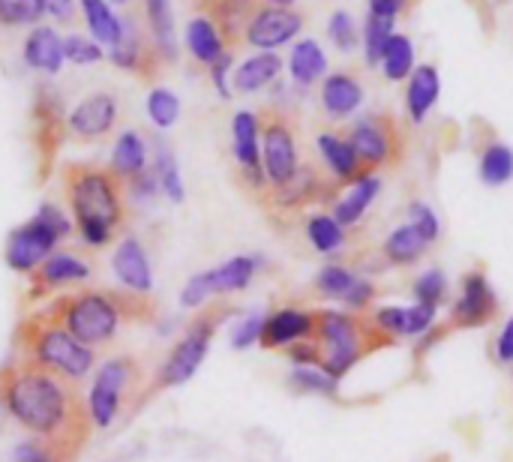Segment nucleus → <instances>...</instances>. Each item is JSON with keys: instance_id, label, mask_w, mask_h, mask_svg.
<instances>
[{"instance_id": "obj_1", "label": "nucleus", "mask_w": 513, "mask_h": 462, "mask_svg": "<svg viewBox=\"0 0 513 462\" xmlns=\"http://www.w3.org/2000/svg\"><path fill=\"white\" fill-rule=\"evenodd\" d=\"M0 405L36 441L57 447L72 462L93 432L87 399H81L75 381L24 357L0 369Z\"/></svg>"}, {"instance_id": "obj_2", "label": "nucleus", "mask_w": 513, "mask_h": 462, "mask_svg": "<svg viewBox=\"0 0 513 462\" xmlns=\"http://www.w3.org/2000/svg\"><path fill=\"white\" fill-rule=\"evenodd\" d=\"M66 333L87 348H105L117 339L123 321L153 318V303L144 294H120L108 288H78L42 309Z\"/></svg>"}, {"instance_id": "obj_3", "label": "nucleus", "mask_w": 513, "mask_h": 462, "mask_svg": "<svg viewBox=\"0 0 513 462\" xmlns=\"http://www.w3.org/2000/svg\"><path fill=\"white\" fill-rule=\"evenodd\" d=\"M66 195L81 240L96 249L111 243L123 222V201L114 177L99 168H75L69 174Z\"/></svg>"}, {"instance_id": "obj_4", "label": "nucleus", "mask_w": 513, "mask_h": 462, "mask_svg": "<svg viewBox=\"0 0 513 462\" xmlns=\"http://www.w3.org/2000/svg\"><path fill=\"white\" fill-rule=\"evenodd\" d=\"M18 348H21L24 360L36 363V366H42L48 372H57V375H63V378H69L75 384L84 375H90V369L96 363L93 348L81 345L72 333H66L45 312H36V315L21 321Z\"/></svg>"}, {"instance_id": "obj_5", "label": "nucleus", "mask_w": 513, "mask_h": 462, "mask_svg": "<svg viewBox=\"0 0 513 462\" xmlns=\"http://www.w3.org/2000/svg\"><path fill=\"white\" fill-rule=\"evenodd\" d=\"M72 231V219L54 207V204H39L36 216L24 225H18L9 237H6V249L3 258L15 273H27L33 276V270L54 252V246Z\"/></svg>"}, {"instance_id": "obj_6", "label": "nucleus", "mask_w": 513, "mask_h": 462, "mask_svg": "<svg viewBox=\"0 0 513 462\" xmlns=\"http://www.w3.org/2000/svg\"><path fill=\"white\" fill-rule=\"evenodd\" d=\"M144 387V369L135 357L120 354L105 360L96 369V381L90 387V399H87V411L96 429H108L117 414L126 408V402L132 396H138V390Z\"/></svg>"}, {"instance_id": "obj_7", "label": "nucleus", "mask_w": 513, "mask_h": 462, "mask_svg": "<svg viewBox=\"0 0 513 462\" xmlns=\"http://www.w3.org/2000/svg\"><path fill=\"white\" fill-rule=\"evenodd\" d=\"M228 315H231L228 306H210V309L198 312L192 318V324L186 327V333L171 348V354L165 357V363L159 366V372L153 378V390H165V387L186 384L198 372V366L204 363V357L210 351V339H213L219 321H225Z\"/></svg>"}, {"instance_id": "obj_8", "label": "nucleus", "mask_w": 513, "mask_h": 462, "mask_svg": "<svg viewBox=\"0 0 513 462\" xmlns=\"http://www.w3.org/2000/svg\"><path fill=\"white\" fill-rule=\"evenodd\" d=\"M315 342L321 348V366L339 381L366 351V330L345 309L315 312Z\"/></svg>"}, {"instance_id": "obj_9", "label": "nucleus", "mask_w": 513, "mask_h": 462, "mask_svg": "<svg viewBox=\"0 0 513 462\" xmlns=\"http://www.w3.org/2000/svg\"><path fill=\"white\" fill-rule=\"evenodd\" d=\"M495 309H498V297H495V288L486 279V273L468 270L459 279V291L450 303V324L465 327V330H477V327H486L492 321Z\"/></svg>"}, {"instance_id": "obj_10", "label": "nucleus", "mask_w": 513, "mask_h": 462, "mask_svg": "<svg viewBox=\"0 0 513 462\" xmlns=\"http://www.w3.org/2000/svg\"><path fill=\"white\" fill-rule=\"evenodd\" d=\"M438 324V309L426 303H384L372 312V333L390 339H423Z\"/></svg>"}, {"instance_id": "obj_11", "label": "nucleus", "mask_w": 513, "mask_h": 462, "mask_svg": "<svg viewBox=\"0 0 513 462\" xmlns=\"http://www.w3.org/2000/svg\"><path fill=\"white\" fill-rule=\"evenodd\" d=\"M261 171L264 177L282 189L288 186L297 171H300V162H297V144H294V135L285 123L273 120L264 126L261 132Z\"/></svg>"}, {"instance_id": "obj_12", "label": "nucleus", "mask_w": 513, "mask_h": 462, "mask_svg": "<svg viewBox=\"0 0 513 462\" xmlns=\"http://www.w3.org/2000/svg\"><path fill=\"white\" fill-rule=\"evenodd\" d=\"M303 339H315V312L300 306H282L270 315H264L261 339L264 348H291Z\"/></svg>"}, {"instance_id": "obj_13", "label": "nucleus", "mask_w": 513, "mask_h": 462, "mask_svg": "<svg viewBox=\"0 0 513 462\" xmlns=\"http://www.w3.org/2000/svg\"><path fill=\"white\" fill-rule=\"evenodd\" d=\"M300 15L285 9V6H267L261 12H255V18L246 27V39L249 45L261 48V51H273L285 42H291L300 33Z\"/></svg>"}, {"instance_id": "obj_14", "label": "nucleus", "mask_w": 513, "mask_h": 462, "mask_svg": "<svg viewBox=\"0 0 513 462\" xmlns=\"http://www.w3.org/2000/svg\"><path fill=\"white\" fill-rule=\"evenodd\" d=\"M231 150H234L237 165L252 180V186H261L264 183V171H261V126H258V117L252 111H237L231 117Z\"/></svg>"}, {"instance_id": "obj_15", "label": "nucleus", "mask_w": 513, "mask_h": 462, "mask_svg": "<svg viewBox=\"0 0 513 462\" xmlns=\"http://www.w3.org/2000/svg\"><path fill=\"white\" fill-rule=\"evenodd\" d=\"M111 267L117 273V279L132 291V294H147L153 288V270H150V258L144 252V246L135 237H123L111 255Z\"/></svg>"}, {"instance_id": "obj_16", "label": "nucleus", "mask_w": 513, "mask_h": 462, "mask_svg": "<svg viewBox=\"0 0 513 462\" xmlns=\"http://www.w3.org/2000/svg\"><path fill=\"white\" fill-rule=\"evenodd\" d=\"M381 195V177L378 174H357L348 189L336 198L333 204V219L342 225V228H354L366 213L369 207L375 204V198Z\"/></svg>"}, {"instance_id": "obj_17", "label": "nucleus", "mask_w": 513, "mask_h": 462, "mask_svg": "<svg viewBox=\"0 0 513 462\" xmlns=\"http://www.w3.org/2000/svg\"><path fill=\"white\" fill-rule=\"evenodd\" d=\"M117 120V102L108 93H90L69 111V129L81 138L105 135Z\"/></svg>"}, {"instance_id": "obj_18", "label": "nucleus", "mask_w": 513, "mask_h": 462, "mask_svg": "<svg viewBox=\"0 0 513 462\" xmlns=\"http://www.w3.org/2000/svg\"><path fill=\"white\" fill-rule=\"evenodd\" d=\"M438 96H441L438 69L429 66V63L414 66V72L408 75V87H405V111H408V120L420 126L429 117V111L435 108Z\"/></svg>"}, {"instance_id": "obj_19", "label": "nucleus", "mask_w": 513, "mask_h": 462, "mask_svg": "<svg viewBox=\"0 0 513 462\" xmlns=\"http://www.w3.org/2000/svg\"><path fill=\"white\" fill-rule=\"evenodd\" d=\"M321 105L324 111L333 117V120H342V117H351L360 105H363V87L354 75L348 72H333V75H324V84H321Z\"/></svg>"}, {"instance_id": "obj_20", "label": "nucleus", "mask_w": 513, "mask_h": 462, "mask_svg": "<svg viewBox=\"0 0 513 462\" xmlns=\"http://www.w3.org/2000/svg\"><path fill=\"white\" fill-rule=\"evenodd\" d=\"M348 144L354 147L357 159L366 162V165H381L390 159V150H393V141H390V132L381 120L375 117H363L351 126V135H348Z\"/></svg>"}, {"instance_id": "obj_21", "label": "nucleus", "mask_w": 513, "mask_h": 462, "mask_svg": "<svg viewBox=\"0 0 513 462\" xmlns=\"http://www.w3.org/2000/svg\"><path fill=\"white\" fill-rule=\"evenodd\" d=\"M87 276H90V267L78 255H72V252H51L33 270V285H36V291H51V288H60V285L81 282Z\"/></svg>"}, {"instance_id": "obj_22", "label": "nucleus", "mask_w": 513, "mask_h": 462, "mask_svg": "<svg viewBox=\"0 0 513 462\" xmlns=\"http://www.w3.org/2000/svg\"><path fill=\"white\" fill-rule=\"evenodd\" d=\"M264 267L261 255H234L228 261H222L219 267H210V294H231V291H243L252 285L255 273Z\"/></svg>"}, {"instance_id": "obj_23", "label": "nucleus", "mask_w": 513, "mask_h": 462, "mask_svg": "<svg viewBox=\"0 0 513 462\" xmlns=\"http://www.w3.org/2000/svg\"><path fill=\"white\" fill-rule=\"evenodd\" d=\"M24 60L39 72H48V75L60 72L66 57H63V39L57 36V30L36 27L24 42Z\"/></svg>"}, {"instance_id": "obj_24", "label": "nucleus", "mask_w": 513, "mask_h": 462, "mask_svg": "<svg viewBox=\"0 0 513 462\" xmlns=\"http://www.w3.org/2000/svg\"><path fill=\"white\" fill-rule=\"evenodd\" d=\"M315 147L336 180H354L360 174V159H357L354 147L348 144V138H342L336 132H318Z\"/></svg>"}, {"instance_id": "obj_25", "label": "nucleus", "mask_w": 513, "mask_h": 462, "mask_svg": "<svg viewBox=\"0 0 513 462\" xmlns=\"http://www.w3.org/2000/svg\"><path fill=\"white\" fill-rule=\"evenodd\" d=\"M381 252H384V258H387L390 264L408 267V264H417V261L429 252V243H426L408 222H402V225H396V228L387 231V237H384V243H381Z\"/></svg>"}, {"instance_id": "obj_26", "label": "nucleus", "mask_w": 513, "mask_h": 462, "mask_svg": "<svg viewBox=\"0 0 513 462\" xmlns=\"http://www.w3.org/2000/svg\"><path fill=\"white\" fill-rule=\"evenodd\" d=\"M288 72H291V81L300 84V87H309L318 78H324V72H327V54H324V48L315 39H300L291 48Z\"/></svg>"}, {"instance_id": "obj_27", "label": "nucleus", "mask_w": 513, "mask_h": 462, "mask_svg": "<svg viewBox=\"0 0 513 462\" xmlns=\"http://www.w3.org/2000/svg\"><path fill=\"white\" fill-rule=\"evenodd\" d=\"M282 72V60L273 51H258L252 57H246L237 69H234V87L240 93H252L267 87L276 75Z\"/></svg>"}, {"instance_id": "obj_28", "label": "nucleus", "mask_w": 513, "mask_h": 462, "mask_svg": "<svg viewBox=\"0 0 513 462\" xmlns=\"http://www.w3.org/2000/svg\"><path fill=\"white\" fill-rule=\"evenodd\" d=\"M111 168H114V174H120L126 180L144 174V168H147V147H144L138 132H132V129L120 132V138L114 141V150H111Z\"/></svg>"}, {"instance_id": "obj_29", "label": "nucleus", "mask_w": 513, "mask_h": 462, "mask_svg": "<svg viewBox=\"0 0 513 462\" xmlns=\"http://www.w3.org/2000/svg\"><path fill=\"white\" fill-rule=\"evenodd\" d=\"M306 240L318 255H336L345 249L348 234L345 228L333 219V213H312L306 219Z\"/></svg>"}, {"instance_id": "obj_30", "label": "nucleus", "mask_w": 513, "mask_h": 462, "mask_svg": "<svg viewBox=\"0 0 513 462\" xmlns=\"http://www.w3.org/2000/svg\"><path fill=\"white\" fill-rule=\"evenodd\" d=\"M477 174L486 186H504L513 180V147L504 141H489L477 159Z\"/></svg>"}, {"instance_id": "obj_31", "label": "nucleus", "mask_w": 513, "mask_h": 462, "mask_svg": "<svg viewBox=\"0 0 513 462\" xmlns=\"http://www.w3.org/2000/svg\"><path fill=\"white\" fill-rule=\"evenodd\" d=\"M186 48H189V54H192L195 60L207 63V66L216 63V60L225 54L222 36H219V30L213 27L210 18H192V21L186 24Z\"/></svg>"}, {"instance_id": "obj_32", "label": "nucleus", "mask_w": 513, "mask_h": 462, "mask_svg": "<svg viewBox=\"0 0 513 462\" xmlns=\"http://www.w3.org/2000/svg\"><path fill=\"white\" fill-rule=\"evenodd\" d=\"M357 282H360V273L351 270V267H345V264H324L315 273V279H312L315 291L324 300H336V303H345Z\"/></svg>"}, {"instance_id": "obj_33", "label": "nucleus", "mask_w": 513, "mask_h": 462, "mask_svg": "<svg viewBox=\"0 0 513 462\" xmlns=\"http://www.w3.org/2000/svg\"><path fill=\"white\" fill-rule=\"evenodd\" d=\"M381 72L387 81H402L414 72V42L405 33H393L384 54H381Z\"/></svg>"}, {"instance_id": "obj_34", "label": "nucleus", "mask_w": 513, "mask_h": 462, "mask_svg": "<svg viewBox=\"0 0 513 462\" xmlns=\"http://www.w3.org/2000/svg\"><path fill=\"white\" fill-rule=\"evenodd\" d=\"M447 291H450V282H447V273L441 267H423L411 279V300L414 303H426V306L441 309V303L447 300Z\"/></svg>"}, {"instance_id": "obj_35", "label": "nucleus", "mask_w": 513, "mask_h": 462, "mask_svg": "<svg viewBox=\"0 0 513 462\" xmlns=\"http://www.w3.org/2000/svg\"><path fill=\"white\" fill-rule=\"evenodd\" d=\"M81 9H84L87 27L93 33V42L114 45L120 36V18L108 9V3L105 0H81Z\"/></svg>"}, {"instance_id": "obj_36", "label": "nucleus", "mask_w": 513, "mask_h": 462, "mask_svg": "<svg viewBox=\"0 0 513 462\" xmlns=\"http://www.w3.org/2000/svg\"><path fill=\"white\" fill-rule=\"evenodd\" d=\"M156 183L162 189V195L174 204H180L186 198V189H183V177H180V168H177V159L171 153V147L165 141H156Z\"/></svg>"}, {"instance_id": "obj_37", "label": "nucleus", "mask_w": 513, "mask_h": 462, "mask_svg": "<svg viewBox=\"0 0 513 462\" xmlns=\"http://www.w3.org/2000/svg\"><path fill=\"white\" fill-rule=\"evenodd\" d=\"M288 384L297 393H315V396H336L339 381L324 366H291Z\"/></svg>"}, {"instance_id": "obj_38", "label": "nucleus", "mask_w": 513, "mask_h": 462, "mask_svg": "<svg viewBox=\"0 0 513 462\" xmlns=\"http://www.w3.org/2000/svg\"><path fill=\"white\" fill-rule=\"evenodd\" d=\"M147 18L153 27V39L162 54L174 57L177 54V39H174V18H171V3L168 0H144Z\"/></svg>"}, {"instance_id": "obj_39", "label": "nucleus", "mask_w": 513, "mask_h": 462, "mask_svg": "<svg viewBox=\"0 0 513 462\" xmlns=\"http://www.w3.org/2000/svg\"><path fill=\"white\" fill-rule=\"evenodd\" d=\"M363 57L369 66H378L381 63V54L393 36V21L390 18H378V15H369L366 24H363Z\"/></svg>"}, {"instance_id": "obj_40", "label": "nucleus", "mask_w": 513, "mask_h": 462, "mask_svg": "<svg viewBox=\"0 0 513 462\" xmlns=\"http://www.w3.org/2000/svg\"><path fill=\"white\" fill-rule=\"evenodd\" d=\"M147 117L156 129H171L180 117V99L168 87H153L147 96Z\"/></svg>"}, {"instance_id": "obj_41", "label": "nucleus", "mask_w": 513, "mask_h": 462, "mask_svg": "<svg viewBox=\"0 0 513 462\" xmlns=\"http://www.w3.org/2000/svg\"><path fill=\"white\" fill-rule=\"evenodd\" d=\"M405 222H408L429 246L441 237V219H438V213H435L426 201H411L408 210H405Z\"/></svg>"}, {"instance_id": "obj_42", "label": "nucleus", "mask_w": 513, "mask_h": 462, "mask_svg": "<svg viewBox=\"0 0 513 462\" xmlns=\"http://www.w3.org/2000/svg\"><path fill=\"white\" fill-rule=\"evenodd\" d=\"M45 12V0H0V24L21 27L36 24Z\"/></svg>"}, {"instance_id": "obj_43", "label": "nucleus", "mask_w": 513, "mask_h": 462, "mask_svg": "<svg viewBox=\"0 0 513 462\" xmlns=\"http://www.w3.org/2000/svg\"><path fill=\"white\" fill-rule=\"evenodd\" d=\"M138 51L141 48H138V33H135L132 21L129 18H120V36L111 45V60L117 66H123V69H132L138 63Z\"/></svg>"}, {"instance_id": "obj_44", "label": "nucleus", "mask_w": 513, "mask_h": 462, "mask_svg": "<svg viewBox=\"0 0 513 462\" xmlns=\"http://www.w3.org/2000/svg\"><path fill=\"white\" fill-rule=\"evenodd\" d=\"M327 36L339 51H354L357 45V24L345 9H336L327 21Z\"/></svg>"}, {"instance_id": "obj_45", "label": "nucleus", "mask_w": 513, "mask_h": 462, "mask_svg": "<svg viewBox=\"0 0 513 462\" xmlns=\"http://www.w3.org/2000/svg\"><path fill=\"white\" fill-rule=\"evenodd\" d=\"M12 462H72L69 456H63L57 447L45 444V441H21L12 450Z\"/></svg>"}, {"instance_id": "obj_46", "label": "nucleus", "mask_w": 513, "mask_h": 462, "mask_svg": "<svg viewBox=\"0 0 513 462\" xmlns=\"http://www.w3.org/2000/svg\"><path fill=\"white\" fill-rule=\"evenodd\" d=\"M261 327H264V315H261V312H249V315H243V318L231 327V348L246 351V348L258 345V339H261Z\"/></svg>"}, {"instance_id": "obj_47", "label": "nucleus", "mask_w": 513, "mask_h": 462, "mask_svg": "<svg viewBox=\"0 0 513 462\" xmlns=\"http://www.w3.org/2000/svg\"><path fill=\"white\" fill-rule=\"evenodd\" d=\"M63 57L72 63H96V60H102V48H99V42L72 33L63 39Z\"/></svg>"}, {"instance_id": "obj_48", "label": "nucleus", "mask_w": 513, "mask_h": 462, "mask_svg": "<svg viewBox=\"0 0 513 462\" xmlns=\"http://www.w3.org/2000/svg\"><path fill=\"white\" fill-rule=\"evenodd\" d=\"M207 297H213V294H210V276H207V270L189 276L186 285L180 288V306H183V309H198Z\"/></svg>"}, {"instance_id": "obj_49", "label": "nucleus", "mask_w": 513, "mask_h": 462, "mask_svg": "<svg viewBox=\"0 0 513 462\" xmlns=\"http://www.w3.org/2000/svg\"><path fill=\"white\" fill-rule=\"evenodd\" d=\"M492 357L498 366H513V315H507L495 333V342H492Z\"/></svg>"}, {"instance_id": "obj_50", "label": "nucleus", "mask_w": 513, "mask_h": 462, "mask_svg": "<svg viewBox=\"0 0 513 462\" xmlns=\"http://www.w3.org/2000/svg\"><path fill=\"white\" fill-rule=\"evenodd\" d=\"M228 72H231V54H222L216 63H210V81H213V87H216V93H219L222 99H231Z\"/></svg>"}, {"instance_id": "obj_51", "label": "nucleus", "mask_w": 513, "mask_h": 462, "mask_svg": "<svg viewBox=\"0 0 513 462\" xmlns=\"http://www.w3.org/2000/svg\"><path fill=\"white\" fill-rule=\"evenodd\" d=\"M129 186H132V195L138 198V201H150L153 195H156V189H159V183H156V174H138V177H132L129 180Z\"/></svg>"}, {"instance_id": "obj_52", "label": "nucleus", "mask_w": 513, "mask_h": 462, "mask_svg": "<svg viewBox=\"0 0 513 462\" xmlns=\"http://www.w3.org/2000/svg\"><path fill=\"white\" fill-rule=\"evenodd\" d=\"M402 9H405V0H369V15H378V18L393 21Z\"/></svg>"}, {"instance_id": "obj_53", "label": "nucleus", "mask_w": 513, "mask_h": 462, "mask_svg": "<svg viewBox=\"0 0 513 462\" xmlns=\"http://www.w3.org/2000/svg\"><path fill=\"white\" fill-rule=\"evenodd\" d=\"M45 9H48L54 18L66 21V18H72V12H75V0H45Z\"/></svg>"}, {"instance_id": "obj_54", "label": "nucleus", "mask_w": 513, "mask_h": 462, "mask_svg": "<svg viewBox=\"0 0 513 462\" xmlns=\"http://www.w3.org/2000/svg\"><path fill=\"white\" fill-rule=\"evenodd\" d=\"M273 6H288V3H294V0H270Z\"/></svg>"}]
</instances>
